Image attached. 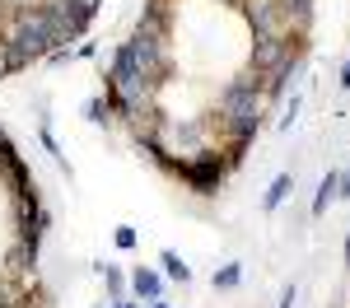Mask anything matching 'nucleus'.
I'll use <instances>...</instances> for the list:
<instances>
[{
  "label": "nucleus",
  "mask_w": 350,
  "mask_h": 308,
  "mask_svg": "<svg viewBox=\"0 0 350 308\" xmlns=\"http://www.w3.org/2000/svg\"><path fill=\"white\" fill-rule=\"evenodd\" d=\"M163 271H168L173 280H191V266H187V262H183V257H178L173 248L163 252Z\"/></svg>",
  "instance_id": "4"
},
{
  "label": "nucleus",
  "mask_w": 350,
  "mask_h": 308,
  "mask_svg": "<svg viewBox=\"0 0 350 308\" xmlns=\"http://www.w3.org/2000/svg\"><path fill=\"white\" fill-rule=\"evenodd\" d=\"M290 187H295V182H290V173H280V178L271 182V192L262 196V210H275V206H280V201L290 196Z\"/></svg>",
  "instance_id": "3"
},
{
  "label": "nucleus",
  "mask_w": 350,
  "mask_h": 308,
  "mask_svg": "<svg viewBox=\"0 0 350 308\" xmlns=\"http://www.w3.org/2000/svg\"><path fill=\"white\" fill-rule=\"evenodd\" d=\"M295 304V285H285V299H280V308H290Z\"/></svg>",
  "instance_id": "10"
},
{
  "label": "nucleus",
  "mask_w": 350,
  "mask_h": 308,
  "mask_svg": "<svg viewBox=\"0 0 350 308\" xmlns=\"http://www.w3.org/2000/svg\"><path fill=\"white\" fill-rule=\"evenodd\" d=\"M131 290H135V299L145 304V299H159V294H163V280L154 276V271H145V266H140V271L131 276Z\"/></svg>",
  "instance_id": "2"
},
{
  "label": "nucleus",
  "mask_w": 350,
  "mask_h": 308,
  "mask_svg": "<svg viewBox=\"0 0 350 308\" xmlns=\"http://www.w3.org/2000/svg\"><path fill=\"white\" fill-rule=\"evenodd\" d=\"M108 290H112V304H117V299H122V290H126V276H122L117 266L108 271Z\"/></svg>",
  "instance_id": "7"
},
{
  "label": "nucleus",
  "mask_w": 350,
  "mask_h": 308,
  "mask_svg": "<svg viewBox=\"0 0 350 308\" xmlns=\"http://www.w3.org/2000/svg\"><path fill=\"white\" fill-rule=\"evenodd\" d=\"M126 52H131V61L150 75V80L159 84V89H168L173 84V75H178V52H173V33H159V28H145L135 24L131 42H122Z\"/></svg>",
  "instance_id": "1"
},
{
  "label": "nucleus",
  "mask_w": 350,
  "mask_h": 308,
  "mask_svg": "<svg viewBox=\"0 0 350 308\" xmlns=\"http://www.w3.org/2000/svg\"><path fill=\"white\" fill-rule=\"evenodd\" d=\"M346 262H350V238H346Z\"/></svg>",
  "instance_id": "12"
},
{
  "label": "nucleus",
  "mask_w": 350,
  "mask_h": 308,
  "mask_svg": "<svg viewBox=\"0 0 350 308\" xmlns=\"http://www.w3.org/2000/svg\"><path fill=\"white\" fill-rule=\"evenodd\" d=\"M332 196H336V173H327L323 187H318V201H313V215H323L327 206H332Z\"/></svg>",
  "instance_id": "5"
},
{
  "label": "nucleus",
  "mask_w": 350,
  "mask_h": 308,
  "mask_svg": "<svg viewBox=\"0 0 350 308\" xmlns=\"http://www.w3.org/2000/svg\"><path fill=\"white\" fill-rule=\"evenodd\" d=\"M117 248H135V229H117Z\"/></svg>",
  "instance_id": "9"
},
{
  "label": "nucleus",
  "mask_w": 350,
  "mask_h": 308,
  "mask_svg": "<svg viewBox=\"0 0 350 308\" xmlns=\"http://www.w3.org/2000/svg\"><path fill=\"white\" fill-rule=\"evenodd\" d=\"M154 308H168V304H154Z\"/></svg>",
  "instance_id": "13"
},
{
  "label": "nucleus",
  "mask_w": 350,
  "mask_h": 308,
  "mask_svg": "<svg viewBox=\"0 0 350 308\" xmlns=\"http://www.w3.org/2000/svg\"><path fill=\"white\" fill-rule=\"evenodd\" d=\"M341 84H346V89H350V61H346V66H341Z\"/></svg>",
  "instance_id": "11"
},
{
  "label": "nucleus",
  "mask_w": 350,
  "mask_h": 308,
  "mask_svg": "<svg viewBox=\"0 0 350 308\" xmlns=\"http://www.w3.org/2000/svg\"><path fill=\"white\" fill-rule=\"evenodd\" d=\"M89 122L108 126V103H103V98H94V103H89Z\"/></svg>",
  "instance_id": "8"
},
{
  "label": "nucleus",
  "mask_w": 350,
  "mask_h": 308,
  "mask_svg": "<svg viewBox=\"0 0 350 308\" xmlns=\"http://www.w3.org/2000/svg\"><path fill=\"white\" fill-rule=\"evenodd\" d=\"M239 280H243L239 266H219V271H215V290H234Z\"/></svg>",
  "instance_id": "6"
}]
</instances>
